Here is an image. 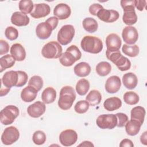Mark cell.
Wrapping results in <instances>:
<instances>
[{
  "label": "cell",
  "instance_id": "1",
  "mask_svg": "<svg viewBox=\"0 0 147 147\" xmlns=\"http://www.w3.org/2000/svg\"><path fill=\"white\" fill-rule=\"evenodd\" d=\"M76 96L75 91L72 87L69 86L63 87L60 92L59 107L63 110H69L72 107Z\"/></svg>",
  "mask_w": 147,
  "mask_h": 147
},
{
  "label": "cell",
  "instance_id": "2",
  "mask_svg": "<svg viewBox=\"0 0 147 147\" xmlns=\"http://www.w3.org/2000/svg\"><path fill=\"white\" fill-rule=\"evenodd\" d=\"M121 5L123 10L122 16L123 22L128 26L136 24L137 21V16L135 11V0H122Z\"/></svg>",
  "mask_w": 147,
  "mask_h": 147
},
{
  "label": "cell",
  "instance_id": "3",
  "mask_svg": "<svg viewBox=\"0 0 147 147\" xmlns=\"http://www.w3.org/2000/svg\"><path fill=\"white\" fill-rule=\"evenodd\" d=\"M80 46L84 52L93 54L100 52L103 47L102 40L96 37L92 36H84L81 41Z\"/></svg>",
  "mask_w": 147,
  "mask_h": 147
},
{
  "label": "cell",
  "instance_id": "4",
  "mask_svg": "<svg viewBox=\"0 0 147 147\" xmlns=\"http://www.w3.org/2000/svg\"><path fill=\"white\" fill-rule=\"evenodd\" d=\"M82 53L75 45L69 46L59 57L60 63L65 67L72 66L76 61L80 59Z\"/></svg>",
  "mask_w": 147,
  "mask_h": 147
},
{
  "label": "cell",
  "instance_id": "5",
  "mask_svg": "<svg viewBox=\"0 0 147 147\" xmlns=\"http://www.w3.org/2000/svg\"><path fill=\"white\" fill-rule=\"evenodd\" d=\"M106 56L121 71H127L131 67L130 61L127 57L123 56L119 51L111 52L106 50Z\"/></svg>",
  "mask_w": 147,
  "mask_h": 147
},
{
  "label": "cell",
  "instance_id": "6",
  "mask_svg": "<svg viewBox=\"0 0 147 147\" xmlns=\"http://www.w3.org/2000/svg\"><path fill=\"white\" fill-rule=\"evenodd\" d=\"M63 49L59 42L52 41L47 43L42 48L41 54L46 59H57L62 55Z\"/></svg>",
  "mask_w": 147,
  "mask_h": 147
},
{
  "label": "cell",
  "instance_id": "7",
  "mask_svg": "<svg viewBox=\"0 0 147 147\" xmlns=\"http://www.w3.org/2000/svg\"><path fill=\"white\" fill-rule=\"evenodd\" d=\"M19 115V109L14 105H8L0 112V121L4 125L11 124Z\"/></svg>",
  "mask_w": 147,
  "mask_h": 147
},
{
  "label": "cell",
  "instance_id": "8",
  "mask_svg": "<svg viewBox=\"0 0 147 147\" xmlns=\"http://www.w3.org/2000/svg\"><path fill=\"white\" fill-rule=\"evenodd\" d=\"M75 36V28L72 25H63L57 33V39L58 42L66 45L70 43Z\"/></svg>",
  "mask_w": 147,
  "mask_h": 147
},
{
  "label": "cell",
  "instance_id": "9",
  "mask_svg": "<svg viewBox=\"0 0 147 147\" xmlns=\"http://www.w3.org/2000/svg\"><path fill=\"white\" fill-rule=\"evenodd\" d=\"M118 122L115 114H102L98 116L96 120L97 126L102 129H113L117 126Z\"/></svg>",
  "mask_w": 147,
  "mask_h": 147
},
{
  "label": "cell",
  "instance_id": "10",
  "mask_svg": "<svg viewBox=\"0 0 147 147\" xmlns=\"http://www.w3.org/2000/svg\"><path fill=\"white\" fill-rule=\"evenodd\" d=\"M20 137V132L14 126H9L5 129L1 136L3 144L10 145L16 142Z\"/></svg>",
  "mask_w": 147,
  "mask_h": 147
},
{
  "label": "cell",
  "instance_id": "11",
  "mask_svg": "<svg viewBox=\"0 0 147 147\" xmlns=\"http://www.w3.org/2000/svg\"><path fill=\"white\" fill-rule=\"evenodd\" d=\"M78 140L77 133L72 129H67L61 132L59 136V141L64 146H69L74 145Z\"/></svg>",
  "mask_w": 147,
  "mask_h": 147
},
{
  "label": "cell",
  "instance_id": "12",
  "mask_svg": "<svg viewBox=\"0 0 147 147\" xmlns=\"http://www.w3.org/2000/svg\"><path fill=\"white\" fill-rule=\"evenodd\" d=\"M122 37L124 42L128 45H131L136 43L138 40V33L135 27L127 26L122 30Z\"/></svg>",
  "mask_w": 147,
  "mask_h": 147
},
{
  "label": "cell",
  "instance_id": "13",
  "mask_svg": "<svg viewBox=\"0 0 147 147\" xmlns=\"http://www.w3.org/2000/svg\"><path fill=\"white\" fill-rule=\"evenodd\" d=\"M96 16L103 22L111 23L116 21L119 18V14L116 10H107L103 8L98 12Z\"/></svg>",
  "mask_w": 147,
  "mask_h": 147
},
{
  "label": "cell",
  "instance_id": "14",
  "mask_svg": "<svg viewBox=\"0 0 147 147\" xmlns=\"http://www.w3.org/2000/svg\"><path fill=\"white\" fill-rule=\"evenodd\" d=\"M1 83L7 88L17 87L18 82V74L17 71H9L5 73L1 80Z\"/></svg>",
  "mask_w": 147,
  "mask_h": 147
},
{
  "label": "cell",
  "instance_id": "15",
  "mask_svg": "<svg viewBox=\"0 0 147 147\" xmlns=\"http://www.w3.org/2000/svg\"><path fill=\"white\" fill-rule=\"evenodd\" d=\"M107 50L110 52L118 51L122 45V41L120 37L115 33L109 34L106 38Z\"/></svg>",
  "mask_w": 147,
  "mask_h": 147
},
{
  "label": "cell",
  "instance_id": "16",
  "mask_svg": "<svg viewBox=\"0 0 147 147\" xmlns=\"http://www.w3.org/2000/svg\"><path fill=\"white\" fill-rule=\"evenodd\" d=\"M53 30L52 26L47 22H42L37 25L36 28V34L38 38L41 40L48 38Z\"/></svg>",
  "mask_w": 147,
  "mask_h": 147
},
{
  "label": "cell",
  "instance_id": "17",
  "mask_svg": "<svg viewBox=\"0 0 147 147\" xmlns=\"http://www.w3.org/2000/svg\"><path fill=\"white\" fill-rule=\"evenodd\" d=\"M46 106L44 102L37 101L29 105L27 109V112L32 118H38L45 111Z\"/></svg>",
  "mask_w": 147,
  "mask_h": 147
},
{
  "label": "cell",
  "instance_id": "18",
  "mask_svg": "<svg viewBox=\"0 0 147 147\" xmlns=\"http://www.w3.org/2000/svg\"><path fill=\"white\" fill-rule=\"evenodd\" d=\"M51 12L50 6L47 3H38L34 5V8L30 16L34 18H40L49 15Z\"/></svg>",
  "mask_w": 147,
  "mask_h": 147
},
{
  "label": "cell",
  "instance_id": "19",
  "mask_svg": "<svg viewBox=\"0 0 147 147\" xmlns=\"http://www.w3.org/2000/svg\"><path fill=\"white\" fill-rule=\"evenodd\" d=\"M121 86V81L118 76L113 75L109 77L105 83V90L110 94H114L118 92Z\"/></svg>",
  "mask_w": 147,
  "mask_h": 147
},
{
  "label": "cell",
  "instance_id": "20",
  "mask_svg": "<svg viewBox=\"0 0 147 147\" xmlns=\"http://www.w3.org/2000/svg\"><path fill=\"white\" fill-rule=\"evenodd\" d=\"M71 14L70 7L65 3H59L54 8L53 14L59 20H65Z\"/></svg>",
  "mask_w": 147,
  "mask_h": 147
},
{
  "label": "cell",
  "instance_id": "21",
  "mask_svg": "<svg viewBox=\"0 0 147 147\" xmlns=\"http://www.w3.org/2000/svg\"><path fill=\"white\" fill-rule=\"evenodd\" d=\"M10 54L16 61H23L26 57V51L24 47L19 44L16 43L10 48Z\"/></svg>",
  "mask_w": 147,
  "mask_h": 147
},
{
  "label": "cell",
  "instance_id": "22",
  "mask_svg": "<svg viewBox=\"0 0 147 147\" xmlns=\"http://www.w3.org/2000/svg\"><path fill=\"white\" fill-rule=\"evenodd\" d=\"M30 19L29 17L22 12L16 11L11 17V22L17 26H25L29 24Z\"/></svg>",
  "mask_w": 147,
  "mask_h": 147
},
{
  "label": "cell",
  "instance_id": "23",
  "mask_svg": "<svg viewBox=\"0 0 147 147\" xmlns=\"http://www.w3.org/2000/svg\"><path fill=\"white\" fill-rule=\"evenodd\" d=\"M38 91L32 86H28L25 87L21 92V98L25 102L33 101L37 95Z\"/></svg>",
  "mask_w": 147,
  "mask_h": 147
},
{
  "label": "cell",
  "instance_id": "24",
  "mask_svg": "<svg viewBox=\"0 0 147 147\" xmlns=\"http://www.w3.org/2000/svg\"><path fill=\"white\" fill-rule=\"evenodd\" d=\"M122 83L126 88L132 90L137 86L138 79L137 76L133 72H128L123 75Z\"/></svg>",
  "mask_w": 147,
  "mask_h": 147
},
{
  "label": "cell",
  "instance_id": "25",
  "mask_svg": "<svg viewBox=\"0 0 147 147\" xmlns=\"http://www.w3.org/2000/svg\"><path fill=\"white\" fill-rule=\"evenodd\" d=\"M122 106V101L118 97H111L106 99L103 103L104 108L109 111L119 109Z\"/></svg>",
  "mask_w": 147,
  "mask_h": 147
},
{
  "label": "cell",
  "instance_id": "26",
  "mask_svg": "<svg viewBox=\"0 0 147 147\" xmlns=\"http://www.w3.org/2000/svg\"><path fill=\"white\" fill-rule=\"evenodd\" d=\"M74 73L79 77H85L91 72V67L86 62H80L77 64L74 68Z\"/></svg>",
  "mask_w": 147,
  "mask_h": 147
},
{
  "label": "cell",
  "instance_id": "27",
  "mask_svg": "<svg viewBox=\"0 0 147 147\" xmlns=\"http://www.w3.org/2000/svg\"><path fill=\"white\" fill-rule=\"evenodd\" d=\"M142 125L137 121L131 119L125 124V130L127 134L131 136L137 135L141 129Z\"/></svg>",
  "mask_w": 147,
  "mask_h": 147
},
{
  "label": "cell",
  "instance_id": "28",
  "mask_svg": "<svg viewBox=\"0 0 147 147\" xmlns=\"http://www.w3.org/2000/svg\"><path fill=\"white\" fill-rule=\"evenodd\" d=\"M56 98V91L52 87H48L44 90L41 94V99L44 103H53Z\"/></svg>",
  "mask_w": 147,
  "mask_h": 147
},
{
  "label": "cell",
  "instance_id": "29",
  "mask_svg": "<svg viewBox=\"0 0 147 147\" xmlns=\"http://www.w3.org/2000/svg\"><path fill=\"white\" fill-rule=\"evenodd\" d=\"M145 109L142 106H136L133 107L130 112L131 119H134L138 121L141 125L143 124L145 116Z\"/></svg>",
  "mask_w": 147,
  "mask_h": 147
},
{
  "label": "cell",
  "instance_id": "30",
  "mask_svg": "<svg viewBox=\"0 0 147 147\" xmlns=\"http://www.w3.org/2000/svg\"><path fill=\"white\" fill-rule=\"evenodd\" d=\"M86 100L89 103L90 105L94 106L100 103L102 100V95L100 92L96 90H92L87 94Z\"/></svg>",
  "mask_w": 147,
  "mask_h": 147
},
{
  "label": "cell",
  "instance_id": "31",
  "mask_svg": "<svg viewBox=\"0 0 147 147\" xmlns=\"http://www.w3.org/2000/svg\"><path fill=\"white\" fill-rule=\"evenodd\" d=\"M84 29L89 33L95 32L98 28L97 21L93 18L87 17L83 20L82 22Z\"/></svg>",
  "mask_w": 147,
  "mask_h": 147
},
{
  "label": "cell",
  "instance_id": "32",
  "mask_svg": "<svg viewBox=\"0 0 147 147\" xmlns=\"http://www.w3.org/2000/svg\"><path fill=\"white\" fill-rule=\"evenodd\" d=\"M15 60L10 55H6L0 58V72L11 68L15 64Z\"/></svg>",
  "mask_w": 147,
  "mask_h": 147
},
{
  "label": "cell",
  "instance_id": "33",
  "mask_svg": "<svg viewBox=\"0 0 147 147\" xmlns=\"http://www.w3.org/2000/svg\"><path fill=\"white\" fill-rule=\"evenodd\" d=\"M90 89V83L86 79H80L76 84V91L81 96L86 95Z\"/></svg>",
  "mask_w": 147,
  "mask_h": 147
},
{
  "label": "cell",
  "instance_id": "34",
  "mask_svg": "<svg viewBox=\"0 0 147 147\" xmlns=\"http://www.w3.org/2000/svg\"><path fill=\"white\" fill-rule=\"evenodd\" d=\"M95 69L98 75L101 76H105L111 72V66L107 61H101L96 65Z\"/></svg>",
  "mask_w": 147,
  "mask_h": 147
},
{
  "label": "cell",
  "instance_id": "35",
  "mask_svg": "<svg viewBox=\"0 0 147 147\" xmlns=\"http://www.w3.org/2000/svg\"><path fill=\"white\" fill-rule=\"evenodd\" d=\"M122 51L125 55L129 57H134L138 55L140 49L137 45H129L127 44H123L122 48Z\"/></svg>",
  "mask_w": 147,
  "mask_h": 147
},
{
  "label": "cell",
  "instance_id": "36",
  "mask_svg": "<svg viewBox=\"0 0 147 147\" xmlns=\"http://www.w3.org/2000/svg\"><path fill=\"white\" fill-rule=\"evenodd\" d=\"M18 7L22 13L27 14L32 13L34 8V5L30 0H21L19 2Z\"/></svg>",
  "mask_w": 147,
  "mask_h": 147
},
{
  "label": "cell",
  "instance_id": "37",
  "mask_svg": "<svg viewBox=\"0 0 147 147\" xmlns=\"http://www.w3.org/2000/svg\"><path fill=\"white\" fill-rule=\"evenodd\" d=\"M123 100L126 103L129 105H134L139 102L140 98L138 94L136 92L133 91H127L123 95Z\"/></svg>",
  "mask_w": 147,
  "mask_h": 147
},
{
  "label": "cell",
  "instance_id": "38",
  "mask_svg": "<svg viewBox=\"0 0 147 147\" xmlns=\"http://www.w3.org/2000/svg\"><path fill=\"white\" fill-rule=\"evenodd\" d=\"M46 135L45 133L41 130H37L36 131L32 137V140L33 142L37 145H41L45 143L46 141Z\"/></svg>",
  "mask_w": 147,
  "mask_h": 147
},
{
  "label": "cell",
  "instance_id": "39",
  "mask_svg": "<svg viewBox=\"0 0 147 147\" xmlns=\"http://www.w3.org/2000/svg\"><path fill=\"white\" fill-rule=\"evenodd\" d=\"M28 86H30L35 88L39 91L43 87V80L42 78L38 75H34L31 77L28 82Z\"/></svg>",
  "mask_w": 147,
  "mask_h": 147
},
{
  "label": "cell",
  "instance_id": "40",
  "mask_svg": "<svg viewBox=\"0 0 147 147\" xmlns=\"http://www.w3.org/2000/svg\"><path fill=\"white\" fill-rule=\"evenodd\" d=\"M90 107L89 103L86 100L78 101L75 105V111L78 114H83L87 111Z\"/></svg>",
  "mask_w": 147,
  "mask_h": 147
},
{
  "label": "cell",
  "instance_id": "41",
  "mask_svg": "<svg viewBox=\"0 0 147 147\" xmlns=\"http://www.w3.org/2000/svg\"><path fill=\"white\" fill-rule=\"evenodd\" d=\"M5 35L7 39L10 41H13L18 37V32L17 29L13 26H8L5 29Z\"/></svg>",
  "mask_w": 147,
  "mask_h": 147
},
{
  "label": "cell",
  "instance_id": "42",
  "mask_svg": "<svg viewBox=\"0 0 147 147\" xmlns=\"http://www.w3.org/2000/svg\"><path fill=\"white\" fill-rule=\"evenodd\" d=\"M17 72L18 74V82L17 87H22L27 83L28 76L25 72L22 71H17Z\"/></svg>",
  "mask_w": 147,
  "mask_h": 147
},
{
  "label": "cell",
  "instance_id": "43",
  "mask_svg": "<svg viewBox=\"0 0 147 147\" xmlns=\"http://www.w3.org/2000/svg\"><path fill=\"white\" fill-rule=\"evenodd\" d=\"M117 118L118 122L117 126L119 127H123L128 121V117L126 114L122 113H118L115 114Z\"/></svg>",
  "mask_w": 147,
  "mask_h": 147
},
{
  "label": "cell",
  "instance_id": "44",
  "mask_svg": "<svg viewBox=\"0 0 147 147\" xmlns=\"http://www.w3.org/2000/svg\"><path fill=\"white\" fill-rule=\"evenodd\" d=\"M9 51V44L3 40H0V55H3L7 53Z\"/></svg>",
  "mask_w": 147,
  "mask_h": 147
},
{
  "label": "cell",
  "instance_id": "45",
  "mask_svg": "<svg viewBox=\"0 0 147 147\" xmlns=\"http://www.w3.org/2000/svg\"><path fill=\"white\" fill-rule=\"evenodd\" d=\"M103 8V6L99 3H93L89 7V12L92 15L96 16L98 12Z\"/></svg>",
  "mask_w": 147,
  "mask_h": 147
},
{
  "label": "cell",
  "instance_id": "46",
  "mask_svg": "<svg viewBox=\"0 0 147 147\" xmlns=\"http://www.w3.org/2000/svg\"><path fill=\"white\" fill-rule=\"evenodd\" d=\"M45 21L48 22L52 26V27L53 28V29L54 30L57 27V26L58 25L59 19L55 16L51 17L48 18Z\"/></svg>",
  "mask_w": 147,
  "mask_h": 147
},
{
  "label": "cell",
  "instance_id": "47",
  "mask_svg": "<svg viewBox=\"0 0 147 147\" xmlns=\"http://www.w3.org/2000/svg\"><path fill=\"white\" fill-rule=\"evenodd\" d=\"M146 1L145 0H135V7L137 10L142 11L145 7Z\"/></svg>",
  "mask_w": 147,
  "mask_h": 147
},
{
  "label": "cell",
  "instance_id": "48",
  "mask_svg": "<svg viewBox=\"0 0 147 147\" xmlns=\"http://www.w3.org/2000/svg\"><path fill=\"white\" fill-rule=\"evenodd\" d=\"M119 146L120 147H125V146L133 147V146H134V144L130 140L125 138L121 141V142L119 144Z\"/></svg>",
  "mask_w": 147,
  "mask_h": 147
},
{
  "label": "cell",
  "instance_id": "49",
  "mask_svg": "<svg viewBox=\"0 0 147 147\" xmlns=\"http://www.w3.org/2000/svg\"><path fill=\"white\" fill-rule=\"evenodd\" d=\"M147 131H145L144 133H142L140 137V141L142 144H143L145 145H146L147 144Z\"/></svg>",
  "mask_w": 147,
  "mask_h": 147
},
{
  "label": "cell",
  "instance_id": "50",
  "mask_svg": "<svg viewBox=\"0 0 147 147\" xmlns=\"http://www.w3.org/2000/svg\"><path fill=\"white\" fill-rule=\"evenodd\" d=\"M78 146H85V147H93L94 146V144L90 142V141H83L80 144H79L78 145Z\"/></svg>",
  "mask_w": 147,
  "mask_h": 147
},
{
  "label": "cell",
  "instance_id": "51",
  "mask_svg": "<svg viewBox=\"0 0 147 147\" xmlns=\"http://www.w3.org/2000/svg\"><path fill=\"white\" fill-rule=\"evenodd\" d=\"M10 88H7L6 87H5V88H3V87L1 86V90H0L1 96H3L4 95H6L10 91Z\"/></svg>",
  "mask_w": 147,
  "mask_h": 147
}]
</instances>
